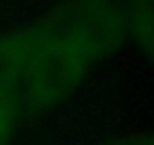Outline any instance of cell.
Segmentation results:
<instances>
[{
    "mask_svg": "<svg viewBox=\"0 0 154 145\" xmlns=\"http://www.w3.org/2000/svg\"><path fill=\"white\" fill-rule=\"evenodd\" d=\"M127 20L129 52L154 72V0H118Z\"/></svg>",
    "mask_w": 154,
    "mask_h": 145,
    "instance_id": "cell-3",
    "label": "cell"
},
{
    "mask_svg": "<svg viewBox=\"0 0 154 145\" xmlns=\"http://www.w3.org/2000/svg\"><path fill=\"white\" fill-rule=\"evenodd\" d=\"M20 122H25V118H23L18 100L0 104V145H9L14 140Z\"/></svg>",
    "mask_w": 154,
    "mask_h": 145,
    "instance_id": "cell-5",
    "label": "cell"
},
{
    "mask_svg": "<svg viewBox=\"0 0 154 145\" xmlns=\"http://www.w3.org/2000/svg\"><path fill=\"white\" fill-rule=\"evenodd\" d=\"M68 145V143H61ZM79 145H154V127L149 129H125V131H113V134L100 136L95 140Z\"/></svg>",
    "mask_w": 154,
    "mask_h": 145,
    "instance_id": "cell-4",
    "label": "cell"
},
{
    "mask_svg": "<svg viewBox=\"0 0 154 145\" xmlns=\"http://www.w3.org/2000/svg\"><path fill=\"white\" fill-rule=\"evenodd\" d=\"M29 50H32V34L27 23L0 32V104L18 100V84Z\"/></svg>",
    "mask_w": 154,
    "mask_h": 145,
    "instance_id": "cell-2",
    "label": "cell"
},
{
    "mask_svg": "<svg viewBox=\"0 0 154 145\" xmlns=\"http://www.w3.org/2000/svg\"><path fill=\"white\" fill-rule=\"evenodd\" d=\"M32 50L18 84L25 120H45L72 106L97 72L129 52L118 0H50L25 20Z\"/></svg>",
    "mask_w": 154,
    "mask_h": 145,
    "instance_id": "cell-1",
    "label": "cell"
}]
</instances>
